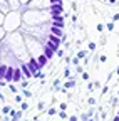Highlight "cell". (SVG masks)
I'll list each match as a JSON object with an SVG mask.
<instances>
[{
	"label": "cell",
	"mask_w": 119,
	"mask_h": 121,
	"mask_svg": "<svg viewBox=\"0 0 119 121\" xmlns=\"http://www.w3.org/2000/svg\"><path fill=\"white\" fill-rule=\"evenodd\" d=\"M114 121H119V116H116V118H114Z\"/></svg>",
	"instance_id": "19"
},
{
	"label": "cell",
	"mask_w": 119,
	"mask_h": 121,
	"mask_svg": "<svg viewBox=\"0 0 119 121\" xmlns=\"http://www.w3.org/2000/svg\"><path fill=\"white\" fill-rule=\"evenodd\" d=\"M74 84H76V82H74V81H69V82L66 84V87H64V89H67V87H72Z\"/></svg>",
	"instance_id": "13"
},
{
	"label": "cell",
	"mask_w": 119,
	"mask_h": 121,
	"mask_svg": "<svg viewBox=\"0 0 119 121\" xmlns=\"http://www.w3.org/2000/svg\"><path fill=\"white\" fill-rule=\"evenodd\" d=\"M117 116H119V111H117Z\"/></svg>",
	"instance_id": "21"
},
{
	"label": "cell",
	"mask_w": 119,
	"mask_h": 121,
	"mask_svg": "<svg viewBox=\"0 0 119 121\" xmlns=\"http://www.w3.org/2000/svg\"><path fill=\"white\" fill-rule=\"evenodd\" d=\"M27 66H29V69L32 71V74H35V72H39V71L42 69V67L39 66V62H37L35 57H30V59H29V60H27Z\"/></svg>",
	"instance_id": "4"
},
{
	"label": "cell",
	"mask_w": 119,
	"mask_h": 121,
	"mask_svg": "<svg viewBox=\"0 0 119 121\" xmlns=\"http://www.w3.org/2000/svg\"><path fill=\"white\" fill-rule=\"evenodd\" d=\"M84 56H86V51H81V52H79V56H77V57H79V59H81V57H84Z\"/></svg>",
	"instance_id": "14"
},
{
	"label": "cell",
	"mask_w": 119,
	"mask_h": 121,
	"mask_svg": "<svg viewBox=\"0 0 119 121\" xmlns=\"http://www.w3.org/2000/svg\"><path fill=\"white\" fill-rule=\"evenodd\" d=\"M59 116H61V118H67V114H66L64 111H61V113H59Z\"/></svg>",
	"instance_id": "17"
},
{
	"label": "cell",
	"mask_w": 119,
	"mask_h": 121,
	"mask_svg": "<svg viewBox=\"0 0 119 121\" xmlns=\"http://www.w3.org/2000/svg\"><path fill=\"white\" fill-rule=\"evenodd\" d=\"M49 24L54 25V27H59V29H64V25H66L62 15H54V17H50V22Z\"/></svg>",
	"instance_id": "3"
},
{
	"label": "cell",
	"mask_w": 119,
	"mask_h": 121,
	"mask_svg": "<svg viewBox=\"0 0 119 121\" xmlns=\"http://www.w3.org/2000/svg\"><path fill=\"white\" fill-rule=\"evenodd\" d=\"M44 54H45V56H47V59L50 60V59L54 57V54H55V52H54L52 49H49V47H44Z\"/></svg>",
	"instance_id": "12"
},
{
	"label": "cell",
	"mask_w": 119,
	"mask_h": 121,
	"mask_svg": "<svg viewBox=\"0 0 119 121\" xmlns=\"http://www.w3.org/2000/svg\"><path fill=\"white\" fill-rule=\"evenodd\" d=\"M35 59H37V62H39V66H40V67H44V66L49 62V59H47V56H45V54H40V56H39V57H35Z\"/></svg>",
	"instance_id": "10"
},
{
	"label": "cell",
	"mask_w": 119,
	"mask_h": 121,
	"mask_svg": "<svg viewBox=\"0 0 119 121\" xmlns=\"http://www.w3.org/2000/svg\"><path fill=\"white\" fill-rule=\"evenodd\" d=\"M13 71H15L13 66H8L7 67V72H5V81L7 82H13Z\"/></svg>",
	"instance_id": "6"
},
{
	"label": "cell",
	"mask_w": 119,
	"mask_h": 121,
	"mask_svg": "<svg viewBox=\"0 0 119 121\" xmlns=\"http://www.w3.org/2000/svg\"><path fill=\"white\" fill-rule=\"evenodd\" d=\"M50 4H62V0H50Z\"/></svg>",
	"instance_id": "15"
},
{
	"label": "cell",
	"mask_w": 119,
	"mask_h": 121,
	"mask_svg": "<svg viewBox=\"0 0 119 121\" xmlns=\"http://www.w3.org/2000/svg\"><path fill=\"white\" fill-rule=\"evenodd\" d=\"M20 19L22 15L17 12V10H8L5 13V22H4V30H7V32H10V30L17 29L20 25Z\"/></svg>",
	"instance_id": "1"
},
{
	"label": "cell",
	"mask_w": 119,
	"mask_h": 121,
	"mask_svg": "<svg viewBox=\"0 0 119 121\" xmlns=\"http://www.w3.org/2000/svg\"><path fill=\"white\" fill-rule=\"evenodd\" d=\"M7 67H8V64H5V62H0V79H5Z\"/></svg>",
	"instance_id": "11"
},
{
	"label": "cell",
	"mask_w": 119,
	"mask_h": 121,
	"mask_svg": "<svg viewBox=\"0 0 119 121\" xmlns=\"http://www.w3.org/2000/svg\"><path fill=\"white\" fill-rule=\"evenodd\" d=\"M5 113H10V108H8V106H5V108H4V114Z\"/></svg>",
	"instance_id": "16"
},
{
	"label": "cell",
	"mask_w": 119,
	"mask_h": 121,
	"mask_svg": "<svg viewBox=\"0 0 119 121\" xmlns=\"http://www.w3.org/2000/svg\"><path fill=\"white\" fill-rule=\"evenodd\" d=\"M117 2H119V0H117Z\"/></svg>",
	"instance_id": "22"
},
{
	"label": "cell",
	"mask_w": 119,
	"mask_h": 121,
	"mask_svg": "<svg viewBox=\"0 0 119 121\" xmlns=\"http://www.w3.org/2000/svg\"><path fill=\"white\" fill-rule=\"evenodd\" d=\"M47 39H49L50 42H54L55 45H59V47H61V44H62V37L54 35V34H47Z\"/></svg>",
	"instance_id": "9"
},
{
	"label": "cell",
	"mask_w": 119,
	"mask_h": 121,
	"mask_svg": "<svg viewBox=\"0 0 119 121\" xmlns=\"http://www.w3.org/2000/svg\"><path fill=\"white\" fill-rule=\"evenodd\" d=\"M19 66H20V71H22V74H24V78H25V79H32V78H34V74H32L30 69H29L27 62H20Z\"/></svg>",
	"instance_id": "5"
},
{
	"label": "cell",
	"mask_w": 119,
	"mask_h": 121,
	"mask_svg": "<svg viewBox=\"0 0 119 121\" xmlns=\"http://www.w3.org/2000/svg\"><path fill=\"white\" fill-rule=\"evenodd\" d=\"M47 10H49V13H50V17H54V15H62L64 7H62V4H50V7H49Z\"/></svg>",
	"instance_id": "2"
},
{
	"label": "cell",
	"mask_w": 119,
	"mask_h": 121,
	"mask_svg": "<svg viewBox=\"0 0 119 121\" xmlns=\"http://www.w3.org/2000/svg\"><path fill=\"white\" fill-rule=\"evenodd\" d=\"M22 79H24V74L20 71V66H17L15 71H13V82H20Z\"/></svg>",
	"instance_id": "7"
},
{
	"label": "cell",
	"mask_w": 119,
	"mask_h": 121,
	"mask_svg": "<svg viewBox=\"0 0 119 121\" xmlns=\"http://www.w3.org/2000/svg\"><path fill=\"white\" fill-rule=\"evenodd\" d=\"M104 2H109V0H104Z\"/></svg>",
	"instance_id": "20"
},
{
	"label": "cell",
	"mask_w": 119,
	"mask_h": 121,
	"mask_svg": "<svg viewBox=\"0 0 119 121\" xmlns=\"http://www.w3.org/2000/svg\"><path fill=\"white\" fill-rule=\"evenodd\" d=\"M109 2H111V4H116V2H117V0H109Z\"/></svg>",
	"instance_id": "18"
},
{
	"label": "cell",
	"mask_w": 119,
	"mask_h": 121,
	"mask_svg": "<svg viewBox=\"0 0 119 121\" xmlns=\"http://www.w3.org/2000/svg\"><path fill=\"white\" fill-rule=\"evenodd\" d=\"M64 29H59V27H54V25H49V34H54V35H59V37H64Z\"/></svg>",
	"instance_id": "8"
}]
</instances>
